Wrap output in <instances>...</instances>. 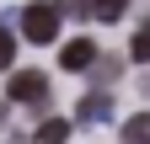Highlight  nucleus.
Instances as JSON below:
<instances>
[{
  "instance_id": "f257e3e1",
  "label": "nucleus",
  "mask_w": 150,
  "mask_h": 144,
  "mask_svg": "<svg viewBox=\"0 0 150 144\" xmlns=\"http://www.w3.org/2000/svg\"><path fill=\"white\" fill-rule=\"evenodd\" d=\"M22 32L32 43H54L59 38V6H27L22 11Z\"/></svg>"
},
{
  "instance_id": "f03ea898",
  "label": "nucleus",
  "mask_w": 150,
  "mask_h": 144,
  "mask_svg": "<svg viewBox=\"0 0 150 144\" xmlns=\"http://www.w3.org/2000/svg\"><path fill=\"white\" fill-rule=\"evenodd\" d=\"M6 96H11V101H32V107H43V96H48V75H43V69H16L11 85H6Z\"/></svg>"
},
{
  "instance_id": "7ed1b4c3",
  "label": "nucleus",
  "mask_w": 150,
  "mask_h": 144,
  "mask_svg": "<svg viewBox=\"0 0 150 144\" xmlns=\"http://www.w3.org/2000/svg\"><path fill=\"white\" fill-rule=\"evenodd\" d=\"M59 64L64 69H97V43H91V38H70L59 48Z\"/></svg>"
},
{
  "instance_id": "20e7f679",
  "label": "nucleus",
  "mask_w": 150,
  "mask_h": 144,
  "mask_svg": "<svg viewBox=\"0 0 150 144\" xmlns=\"http://www.w3.org/2000/svg\"><path fill=\"white\" fill-rule=\"evenodd\" d=\"M75 117H81V123H107V117H112V101H107L102 91H91V96H81Z\"/></svg>"
},
{
  "instance_id": "39448f33",
  "label": "nucleus",
  "mask_w": 150,
  "mask_h": 144,
  "mask_svg": "<svg viewBox=\"0 0 150 144\" xmlns=\"http://www.w3.org/2000/svg\"><path fill=\"white\" fill-rule=\"evenodd\" d=\"M32 139H38V144H64V139H70V123H64V117H43V128H38Z\"/></svg>"
},
{
  "instance_id": "423d86ee",
  "label": "nucleus",
  "mask_w": 150,
  "mask_h": 144,
  "mask_svg": "<svg viewBox=\"0 0 150 144\" xmlns=\"http://www.w3.org/2000/svg\"><path fill=\"white\" fill-rule=\"evenodd\" d=\"M123 144H150V112H139V117L123 123Z\"/></svg>"
},
{
  "instance_id": "0eeeda50",
  "label": "nucleus",
  "mask_w": 150,
  "mask_h": 144,
  "mask_svg": "<svg viewBox=\"0 0 150 144\" xmlns=\"http://www.w3.org/2000/svg\"><path fill=\"white\" fill-rule=\"evenodd\" d=\"M129 53H134V64H150V22H139L134 43H129Z\"/></svg>"
},
{
  "instance_id": "6e6552de",
  "label": "nucleus",
  "mask_w": 150,
  "mask_h": 144,
  "mask_svg": "<svg viewBox=\"0 0 150 144\" xmlns=\"http://www.w3.org/2000/svg\"><path fill=\"white\" fill-rule=\"evenodd\" d=\"M54 6H59V16H75V22L97 16V6H91V0H54Z\"/></svg>"
},
{
  "instance_id": "1a4fd4ad",
  "label": "nucleus",
  "mask_w": 150,
  "mask_h": 144,
  "mask_svg": "<svg viewBox=\"0 0 150 144\" xmlns=\"http://www.w3.org/2000/svg\"><path fill=\"white\" fill-rule=\"evenodd\" d=\"M91 6H97V16H102V22H118V16L129 11V0H91Z\"/></svg>"
},
{
  "instance_id": "9d476101",
  "label": "nucleus",
  "mask_w": 150,
  "mask_h": 144,
  "mask_svg": "<svg viewBox=\"0 0 150 144\" xmlns=\"http://www.w3.org/2000/svg\"><path fill=\"white\" fill-rule=\"evenodd\" d=\"M91 80H97V91H102V85H112V80H118V64H112V59H102L97 69H91Z\"/></svg>"
},
{
  "instance_id": "9b49d317",
  "label": "nucleus",
  "mask_w": 150,
  "mask_h": 144,
  "mask_svg": "<svg viewBox=\"0 0 150 144\" xmlns=\"http://www.w3.org/2000/svg\"><path fill=\"white\" fill-rule=\"evenodd\" d=\"M11 59H16V43H11V32H0V69H11Z\"/></svg>"
}]
</instances>
